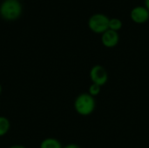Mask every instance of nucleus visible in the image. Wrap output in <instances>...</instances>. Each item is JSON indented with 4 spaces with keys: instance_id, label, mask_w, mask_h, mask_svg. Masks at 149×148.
Instances as JSON below:
<instances>
[{
    "instance_id": "nucleus-1",
    "label": "nucleus",
    "mask_w": 149,
    "mask_h": 148,
    "mask_svg": "<svg viewBox=\"0 0 149 148\" xmlns=\"http://www.w3.org/2000/svg\"><path fill=\"white\" fill-rule=\"evenodd\" d=\"M75 112L81 116H89L95 111L96 100L88 92H82L78 95L73 103Z\"/></svg>"
},
{
    "instance_id": "nucleus-2",
    "label": "nucleus",
    "mask_w": 149,
    "mask_h": 148,
    "mask_svg": "<svg viewBox=\"0 0 149 148\" xmlns=\"http://www.w3.org/2000/svg\"><path fill=\"white\" fill-rule=\"evenodd\" d=\"M23 6L18 0H3L0 4V16L3 20L15 21L20 17Z\"/></svg>"
},
{
    "instance_id": "nucleus-3",
    "label": "nucleus",
    "mask_w": 149,
    "mask_h": 148,
    "mask_svg": "<svg viewBox=\"0 0 149 148\" xmlns=\"http://www.w3.org/2000/svg\"><path fill=\"white\" fill-rule=\"evenodd\" d=\"M110 17L102 12H96L92 14L87 21L89 29L97 34H102L107 29H109Z\"/></svg>"
},
{
    "instance_id": "nucleus-4",
    "label": "nucleus",
    "mask_w": 149,
    "mask_h": 148,
    "mask_svg": "<svg viewBox=\"0 0 149 148\" xmlns=\"http://www.w3.org/2000/svg\"><path fill=\"white\" fill-rule=\"evenodd\" d=\"M89 77L93 84H96L100 86L105 85L108 81V72L107 69L100 65H95L91 68Z\"/></svg>"
},
{
    "instance_id": "nucleus-5",
    "label": "nucleus",
    "mask_w": 149,
    "mask_h": 148,
    "mask_svg": "<svg viewBox=\"0 0 149 148\" xmlns=\"http://www.w3.org/2000/svg\"><path fill=\"white\" fill-rule=\"evenodd\" d=\"M132 20L137 24H143L149 19V10L145 5H136L130 11Z\"/></svg>"
},
{
    "instance_id": "nucleus-6",
    "label": "nucleus",
    "mask_w": 149,
    "mask_h": 148,
    "mask_svg": "<svg viewBox=\"0 0 149 148\" xmlns=\"http://www.w3.org/2000/svg\"><path fill=\"white\" fill-rule=\"evenodd\" d=\"M120 41V34L118 31L107 29L101 34V43L107 48L115 47Z\"/></svg>"
},
{
    "instance_id": "nucleus-7",
    "label": "nucleus",
    "mask_w": 149,
    "mask_h": 148,
    "mask_svg": "<svg viewBox=\"0 0 149 148\" xmlns=\"http://www.w3.org/2000/svg\"><path fill=\"white\" fill-rule=\"evenodd\" d=\"M39 148H63L61 142L55 138H46L43 140Z\"/></svg>"
},
{
    "instance_id": "nucleus-8",
    "label": "nucleus",
    "mask_w": 149,
    "mask_h": 148,
    "mask_svg": "<svg viewBox=\"0 0 149 148\" xmlns=\"http://www.w3.org/2000/svg\"><path fill=\"white\" fill-rule=\"evenodd\" d=\"M10 128V122L8 118L4 116H0V138L3 137L8 133Z\"/></svg>"
},
{
    "instance_id": "nucleus-9",
    "label": "nucleus",
    "mask_w": 149,
    "mask_h": 148,
    "mask_svg": "<svg viewBox=\"0 0 149 148\" xmlns=\"http://www.w3.org/2000/svg\"><path fill=\"white\" fill-rule=\"evenodd\" d=\"M123 23L119 17H110L109 19V29L118 31L122 28Z\"/></svg>"
},
{
    "instance_id": "nucleus-10",
    "label": "nucleus",
    "mask_w": 149,
    "mask_h": 148,
    "mask_svg": "<svg viewBox=\"0 0 149 148\" xmlns=\"http://www.w3.org/2000/svg\"><path fill=\"white\" fill-rule=\"evenodd\" d=\"M100 91H101V86H100L96 84H93V83L88 88V93L94 98L100 93Z\"/></svg>"
},
{
    "instance_id": "nucleus-11",
    "label": "nucleus",
    "mask_w": 149,
    "mask_h": 148,
    "mask_svg": "<svg viewBox=\"0 0 149 148\" xmlns=\"http://www.w3.org/2000/svg\"><path fill=\"white\" fill-rule=\"evenodd\" d=\"M63 148H82L80 146L77 145V144H74V143H71V144H68L65 147H63Z\"/></svg>"
},
{
    "instance_id": "nucleus-12",
    "label": "nucleus",
    "mask_w": 149,
    "mask_h": 148,
    "mask_svg": "<svg viewBox=\"0 0 149 148\" xmlns=\"http://www.w3.org/2000/svg\"><path fill=\"white\" fill-rule=\"evenodd\" d=\"M8 148H26L23 145H12L10 147H9Z\"/></svg>"
},
{
    "instance_id": "nucleus-13",
    "label": "nucleus",
    "mask_w": 149,
    "mask_h": 148,
    "mask_svg": "<svg viewBox=\"0 0 149 148\" xmlns=\"http://www.w3.org/2000/svg\"><path fill=\"white\" fill-rule=\"evenodd\" d=\"M145 1V6L149 10V0H144Z\"/></svg>"
},
{
    "instance_id": "nucleus-14",
    "label": "nucleus",
    "mask_w": 149,
    "mask_h": 148,
    "mask_svg": "<svg viewBox=\"0 0 149 148\" xmlns=\"http://www.w3.org/2000/svg\"><path fill=\"white\" fill-rule=\"evenodd\" d=\"M2 91H3V88H2V85H1V84H0V94L2 93Z\"/></svg>"
},
{
    "instance_id": "nucleus-15",
    "label": "nucleus",
    "mask_w": 149,
    "mask_h": 148,
    "mask_svg": "<svg viewBox=\"0 0 149 148\" xmlns=\"http://www.w3.org/2000/svg\"><path fill=\"white\" fill-rule=\"evenodd\" d=\"M18 1H21V0H18Z\"/></svg>"
}]
</instances>
